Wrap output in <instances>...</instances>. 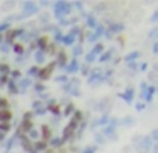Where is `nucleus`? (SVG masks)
<instances>
[{
  "label": "nucleus",
  "instance_id": "obj_1",
  "mask_svg": "<svg viewBox=\"0 0 158 153\" xmlns=\"http://www.w3.org/2000/svg\"><path fill=\"white\" fill-rule=\"evenodd\" d=\"M12 105L8 101V98L0 92V141L6 137V134L11 129L12 125Z\"/></svg>",
  "mask_w": 158,
  "mask_h": 153
},
{
  "label": "nucleus",
  "instance_id": "obj_2",
  "mask_svg": "<svg viewBox=\"0 0 158 153\" xmlns=\"http://www.w3.org/2000/svg\"><path fill=\"white\" fill-rule=\"evenodd\" d=\"M48 153H73L69 150H63V149H59V150H50Z\"/></svg>",
  "mask_w": 158,
  "mask_h": 153
}]
</instances>
